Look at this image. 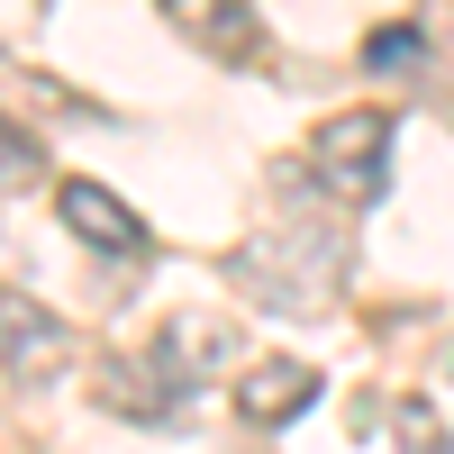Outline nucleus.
I'll list each match as a JSON object with an SVG mask.
<instances>
[{
  "label": "nucleus",
  "mask_w": 454,
  "mask_h": 454,
  "mask_svg": "<svg viewBox=\"0 0 454 454\" xmlns=\"http://www.w3.org/2000/svg\"><path fill=\"white\" fill-rule=\"evenodd\" d=\"M346 227H309V218H291V227H254V237L227 254V273H237V291L254 300V309H282V318H309L327 309L336 291H346Z\"/></svg>",
  "instance_id": "nucleus-1"
},
{
  "label": "nucleus",
  "mask_w": 454,
  "mask_h": 454,
  "mask_svg": "<svg viewBox=\"0 0 454 454\" xmlns=\"http://www.w3.org/2000/svg\"><path fill=\"white\" fill-rule=\"evenodd\" d=\"M391 145H400V119L382 100H355V109H327V119L309 128V182L327 200H382V182H391Z\"/></svg>",
  "instance_id": "nucleus-2"
},
{
  "label": "nucleus",
  "mask_w": 454,
  "mask_h": 454,
  "mask_svg": "<svg viewBox=\"0 0 454 454\" xmlns=\"http://www.w3.org/2000/svg\"><path fill=\"white\" fill-rule=\"evenodd\" d=\"M73 327L46 309V300H27V291H0V372L10 382H64L73 372Z\"/></svg>",
  "instance_id": "nucleus-3"
},
{
  "label": "nucleus",
  "mask_w": 454,
  "mask_h": 454,
  "mask_svg": "<svg viewBox=\"0 0 454 454\" xmlns=\"http://www.w3.org/2000/svg\"><path fill=\"white\" fill-rule=\"evenodd\" d=\"M309 400H318V372L300 364V355H254L237 372V419L246 427H291Z\"/></svg>",
  "instance_id": "nucleus-4"
},
{
  "label": "nucleus",
  "mask_w": 454,
  "mask_h": 454,
  "mask_svg": "<svg viewBox=\"0 0 454 454\" xmlns=\"http://www.w3.org/2000/svg\"><path fill=\"white\" fill-rule=\"evenodd\" d=\"M55 209H64V227L82 246H100V254H145V218L109 192V182H55Z\"/></svg>",
  "instance_id": "nucleus-5"
},
{
  "label": "nucleus",
  "mask_w": 454,
  "mask_h": 454,
  "mask_svg": "<svg viewBox=\"0 0 454 454\" xmlns=\"http://www.w3.org/2000/svg\"><path fill=\"white\" fill-rule=\"evenodd\" d=\"M227 355H237V327H227V318H209V309L173 318V327L155 336V372H164V382H200V372H237Z\"/></svg>",
  "instance_id": "nucleus-6"
},
{
  "label": "nucleus",
  "mask_w": 454,
  "mask_h": 454,
  "mask_svg": "<svg viewBox=\"0 0 454 454\" xmlns=\"http://www.w3.org/2000/svg\"><path fill=\"white\" fill-rule=\"evenodd\" d=\"M91 400L100 409H119V419H164V409L182 400V382H164L155 372V355H109V364H91Z\"/></svg>",
  "instance_id": "nucleus-7"
},
{
  "label": "nucleus",
  "mask_w": 454,
  "mask_h": 454,
  "mask_svg": "<svg viewBox=\"0 0 454 454\" xmlns=\"http://www.w3.org/2000/svg\"><path fill=\"white\" fill-rule=\"evenodd\" d=\"M164 19L182 27V36H200V46L209 55H227V64H237V55H254V10H237V0H164Z\"/></svg>",
  "instance_id": "nucleus-8"
},
{
  "label": "nucleus",
  "mask_w": 454,
  "mask_h": 454,
  "mask_svg": "<svg viewBox=\"0 0 454 454\" xmlns=\"http://www.w3.org/2000/svg\"><path fill=\"white\" fill-rule=\"evenodd\" d=\"M27 182H46V145L0 109V192H27Z\"/></svg>",
  "instance_id": "nucleus-9"
},
{
  "label": "nucleus",
  "mask_w": 454,
  "mask_h": 454,
  "mask_svg": "<svg viewBox=\"0 0 454 454\" xmlns=\"http://www.w3.org/2000/svg\"><path fill=\"white\" fill-rule=\"evenodd\" d=\"M364 64H372V73H409V64H419V27H409V19H400V27H372V36H364Z\"/></svg>",
  "instance_id": "nucleus-10"
},
{
  "label": "nucleus",
  "mask_w": 454,
  "mask_h": 454,
  "mask_svg": "<svg viewBox=\"0 0 454 454\" xmlns=\"http://www.w3.org/2000/svg\"><path fill=\"white\" fill-rule=\"evenodd\" d=\"M400 436H409V454H445V436H436V419H427V409H419V400H409V409H400Z\"/></svg>",
  "instance_id": "nucleus-11"
}]
</instances>
